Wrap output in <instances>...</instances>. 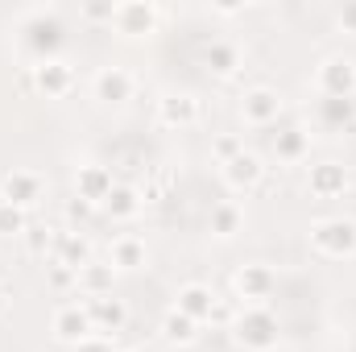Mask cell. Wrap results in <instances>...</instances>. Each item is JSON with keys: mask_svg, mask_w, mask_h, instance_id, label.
<instances>
[{"mask_svg": "<svg viewBox=\"0 0 356 352\" xmlns=\"http://www.w3.org/2000/svg\"><path fill=\"white\" fill-rule=\"evenodd\" d=\"M311 249L327 262H353L356 257V220H319L311 228Z\"/></svg>", "mask_w": 356, "mask_h": 352, "instance_id": "obj_1", "label": "cell"}, {"mask_svg": "<svg viewBox=\"0 0 356 352\" xmlns=\"http://www.w3.org/2000/svg\"><path fill=\"white\" fill-rule=\"evenodd\" d=\"M232 336L249 352H273L277 349V315L269 307H245L232 323Z\"/></svg>", "mask_w": 356, "mask_h": 352, "instance_id": "obj_2", "label": "cell"}, {"mask_svg": "<svg viewBox=\"0 0 356 352\" xmlns=\"http://www.w3.org/2000/svg\"><path fill=\"white\" fill-rule=\"evenodd\" d=\"M50 332H54V340H63V344H71V349H79L83 340H91V336H95V328H91L88 298H83V303H79V298L63 303V307L50 315Z\"/></svg>", "mask_w": 356, "mask_h": 352, "instance_id": "obj_3", "label": "cell"}, {"mask_svg": "<svg viewBox=\"0 0 356 352\" xmlns=\"http://www.w3.org/2000/svg\"><path fill=\"white\" fill-rule=\"evenodd\" d=\"M315 88L327 99H356V63L336 54V58H323L315 67Z\"/></svg>", "mask_w": 356, "mask_h": 352, "instance_id": "obj_4", "label": "cell"}, {"mask_svg": "<svg viewBox=\"0 0 356 352\" xmlns=\"http://www.w3.org/2000/svg\"><path fill=\"white\" fill-rule=\"evenodd\" d=\"M273 286H277V273L261 262H249L232 273V290H236L249 307H266L269 294H273Z\"/></svg>", "mask_w": 356, "mask_h": 352, "instance_id": "obj_5", "label": "cell"}, {"mask_svg": "<svg viewBox=\"0 0 356 352\" xmlns=\"http://www.w3.org/2000/svg\"><path fill=\"white\" fill-rule=\"evenodd\" d=\"M29 83H33V91H42L46 99H63L67 91L75 88V67H71L67 58L33 63V67H29Z\"/></svg>", "mask_w": 356, "mask_h": 352, "instance_id": "obj_6", "label": "cell"}, {"mask_svg": "<svg viewBox=\"0 0 356 352\" xmlns=\"http://www.w3.org/2000/svg\"><path fill=\"white\" fill-rule=\"evenodd\" d=\"M112 29L120 38H145V33H154L158 29V4H149V0H124V4H116Z\"/></svg>", "mask_w": 356, "mask_h": 352, "instance_id": "obj_7", "label": "cell"}, {"mask_svg": "<svg viewBox=\"0 0 356 352\" xmlns=\"http://www.w3.org/2000/svg\"><path fill=\"white\" fill-rule=\"evenodd\" d=\"M58 46H63V29L54 21V13H38L29 21V33H25V50L33 54V63H46V58H58Z\"/></svg>", "mask_w": 356, "mask_h": 352, "instance_id": "obj_8", "label": "cell"}, {"mask_svg": "<svg viewBox=\"0 0 356 352\" xmlns=\"http://www.w3.org/2000/svg\"><path fill=\"white\" fill-rule=\"evenodd\" d=\"M241 116H245V125H253V129L277 125V116H282V95L273 88H249L245 99H241Z\"/></svg>", "mask_w": 356, "mask_h": 352, "instance_id": "obj_9", "label": "cell"}, {"mask_svg": "<svg viewBox=\"0 0 356 352\" xmlns=\"http://www.w3.org/2000/svg\"><path fill=\"white\" fill-rule=\"evenodd\" d=\"M112 170L108 166H99V162H88V166H79L75 170V199H83L91 207H104V199L112 195Z\"/></svg>", "mask_w": 356, "mask_h": 352, "instance_id": "obj_10", "label": "cell"}, {"mask_svg": "<svg viewBox=\"0 0 356 352\" xmlns=\"http://www.w3.org/2000/svg\"><path fill=\"white\" fill-rule=\"evenodd\" d=\"M42 195H46V182H42L38 170H8L4 182H0V199H8L17 207H33Z\"/></svg>", "mask_w": 356, "mask_h": 352, "instance_id": "obj_11", "label": "cell"}, {"mask_svg": "<svg viewBox=\"0 0 356 352\" xmlns=\"http://www.w3.org/2000/svg\"><path fill=\"white\" fill-rule=\"evenodd\" d=\"M88 311H91V328H95L99 336H116V332L129 323V307H124V298H116V294L88 298Z\"/></svg>", "mask_w": 356, "mask_h": 352, "instance_id": "obj_12", "label": "cell"}, {"mask_svg": "<svg viewBox=\"0 0 356 352\" xmlns=\"http://www.w3.org/2000/svg\"><path fill=\"white\" fill-rule=\"evenodd\" d=\"M158 120H162L166 129H191V125L199 120V99H195L191 91H170V95H162V99H158Z\"/></svg>", "mask_w": 356, "mask_h": 352, "instance_id": "obj_13", "label": "cell"}, {"mask_svg": "<svg viewBox=\"0 0 356 352\" xmlns=\"http://www.w3.org/2000/svg\"><path fill=\"white\" fill-rule=\"evenodd\" d=\"M145 262H149V249H145L141 237H133V232L112 237V245H108V265H112L116 273H133V269H141Z\"/></svg>", "mask_w": 356, "mask_h": 352, "instance_id": "obj_14", "label": "cell"}, {"mask_svg": "<svg viewBox=\"0 0 356 352\" xmlns=\"http://www.w3.org/2000/svg\"><path fill=\"white\" fill-rule=\"evenodd\" d=\"M220 178H224V186L228 191H253L261 178H266V162L257 158V154H241V158H232L228 166H220Z\"/></svg>", "mask_w": 356, "mask_h": 352, "instance_id": "obj_15", "label": "cell"}, {"mask_svg": "<svg viewBox=\"0 0 356 352\" xmlns=\"http://www.w3.org/2000/svg\"><path fill=\"white\" fill-rule=\"evenodd\" d=\"M133 75L124 71V67H104L99 75H95V83H91V91H95V99L99 104H129L133 99Z\"/></svg>", "mask_w": 356, "mask_h": 352, "instance_id": "obj_16", "label": "cell"}, {"mask_svg": "<svg viewBox=\"0 0 356 352\" xmlns=\"http://www.w3.org/2000/svg\"><path fill=\"white\" fill-rule=\"evenodd\" d=\"M211 307H216V290L203 286V282H186L175 298V311H182V315L195 319V323H207V319H211Z\"/></svg>", "mask_w": 356, "mask_h": 352, "instance_id": "obj_17", "label": "cell"}, {"mask_svg": "<svg viewBox=\"0 0 356 352\" xmlns=\"http://www.w3.org/2000/svg\"><path fill=\"white\" fill-rule=\"evenodd\" d=\"M307 186H311L315 199H340L348 191V170L340 162H319V166H311Z\"/></svg>", "mask_w": 356, "mask_h": 352, "instance_id": "obj_18", "label": "cell"}, {"mask_svg": "<svg viewBox=\"0 0 356 352\" xmlns=\"http://www.w3.org/2000/svg\"><path fill=\"white\" fill-rule=\"evenodd\" d=\"M203 67H207L211 75H220V79L236 75V67H241V50H236V42H228V38L207 42V50H203Z\"/></svg>", "mask_w": 356, "mask_h": 352, "instance_id": "obj_19", "label": "cell"}, {"mask_svg": "<svg viewBox=\"0 0 356 352\" xmlns=\"http://www.w3.org/2000/svg\"><path fill=\"white\" fill-rule=\"evenodd\" d=\"M207 228H211V237H220V241H232V237L245 228V211H241V203H232V199H224V203H211Z\"/></svg>", "mask_w": 356, "mask_h": 352, "instance_id": "obj_20", "label": "cell"}, {"mask_svg": "<svg viewBox=\"0 0 356 352\" xmlns=\"http://www.w3.org/2000/svg\"><path fill=\"white\" fill-rule=\"evenodd\" d=\"M54 262L79 273V269H83L88 262H95V257H91V241H88V237H79V232H58V245H54Z\"/></svg>", "mask_w": 356, "mask_h": 352, "instance_id": "obj_21", "label": "cell"}, {"mask_svg": "<svg viewBox=\"0 0 356 352\" xmlns=\"http://www.w3.org/2000/svg\"><path fill=\"white\" fill-rule=\"evenodd\" d=\"M315 116H319L323 129H353L356 125V99H327V95H319Z\"/></svg>", "mask_w": 356, "mask_h": 352, "instance_id": "obj_22", "label": "cell"}, {"mask_svg": "<svg viewBox=\"0 0 356 352\" xmlns=\"http://www.w3.org/2000/svg\"><path fill=\"white\" fill-rule=\"evenodd\" d=\"M112 278H116V269L108 262H88L79 269V290L75 294H83V298H99V294H112Z\"/></svg>", "mask_w": 356, "mask_h": 352, "instance_id": "obj_23", "label": "cell"}, {"mask_svg": "<svg viewBox=\"0 0 356 352\" xmlns=\"http://www.w3.org/2000/svg\"><path fill=\"white\" fill-rule=\"evenodd\" d=\"M141 207H145L141 191H133V186H124V182H116V186H112V195L104 199V211H108L112 220H133Z\"/></svg>", "mask_w": 356, "mask_h": 352, "instance_id": "obj_24", "label": "cell"}, {"mask_svg": "<svg viewBox=\"0 0 356 352\" xmlns=\"http://www.w3.org/2000/svg\"><path fill=\"white\" fill-rule=\"evenodd\" d=\"M273 154H277L282 162H302V158L311 154V133H307V129H282V133L273 137Z\"/></svg>", "mask_w": 356, "mask_h": 352, "instance_id": "obj_25", "label": "cell"}, {"mask_svg": "<svg viewBox=\"0 0 356 352\" xmlns=\"http://www.w3.org/2000/svg\"><path fill=\"white\" fill-rule=\"evenodd\" d=\"M162 336H166V344L186 349V344H195V340H199V323H195V319H186L182 311H170V315L162 319Z\"/></svg>", "mask_w": 356, "mask_h": 352, "instance_id": "obj_26", "label": "cell"}, {"mask_svg": "<svg viewBox=\"0 0 356 352\" xmlns=\"http://www.w3.org/2000/svg\"><path fill=\"white\" fill-rule=\"evenodd\" d=\"M21 241H25V253H29V257H46V253L54 257V245H58V232H54V228H46V224H29Z\"/></svg>", "mask_w": 356, "mask_h": 352, "instance_id": "obj_27", "label": "cell"}, {"mask_svg": "<svg viewBox=\"0 0 356 352\" xmlns=\"http://www.w3.org/2000/svg\"><path fill=\"white\" fill-rule=\"evenodd\" d=\"M25 228H29L25 207H17V203L0 199V237H25Z\"/></svg>", "mask_w": 356, "mask_h": 352, "instance_id": "obj_28", "label": "cell"}, {"mask_svg": "<svg viewBox=\"0 0 356 352\" xmlns=\"http://www.w3.org/2000/svg\"><path fill=\"white\" fill-rule=\"evenodd\" d=\"M245 154V141L236 137V133H220L216 141H211V158H216V166H228L232 158H241Z\"/></svg>", "mask_w": 356, "mask_h": 352, "instance_id": "obj_29", "label": "cell"}, {"mask_svg": "<svg viewBox=\"0 0 356 352\" xmlns=\"http://www.w3.org/2000/svg\"><path fill=\"white\" fill-rule=\"evenodd\" d=\"M50 286H54V290H79V273L54 262L50 265Z\"/></svg>", "mask_w": 356, "mask_h": 352, "instance_id": "obj_30", "label": "cell"}, {"mask_svg": "<svg viewBox=\"0 0 356 352\" xmlns=\"http://www.w3.org/2000/svg\"><path fill=\"white\" fill-rule=\"evenodd\" d=\"M112 13H116V4H112V0H95V4H83V21H108V25H112Z\"/></svg>", "mask_w": 356, "mask_h": 352, "instance_id": "obj_31", "label": "cell"}, {"mask_svg": "<svg viewBox=\"0 0 356 352\" xmlns=\"http://www.w3.org/2000/svg\"><path fill=\"white\" fill-rule=\"evenodd\" d=\"M211 323H236V311H232V303L216 298V307H211Z\"/></svg>", "mask_w": 356, "mask_h": 352, "instance_id": "obj_32", "label": "cell"}, {"mask_svg": "<svg viewBox=\"0 0 356 352\" xmlns=\"http://www.w3.org/2000/svg\"><path fill=\"white\" fill-rule=\"evenodd\" d=\"M75 352H116V349H112V336H99V332H95V336H91V340H83Z\"/></svg>", "mask_w": 356, "mask_h": 352, "instance_id": "obj_33", "label": "cell"}, {"mask_svg": "<svg viewBox=\"0 0 356 352\" xmlns=\"http://www.w3.org/2000/svg\"><path fill=\"white\" fill-rule=\"evenodd\" d=\"M336 21H340V29H344V33H356V4H344Z\"/></svg>", "mask_w": 356, "mask_h": 352, "instance_id": "obj_34", "label": "cell"}, {"mask_svg": "<svg viewBox=\"0 0 356 352\" xmlns=\"http://www.w3.org/2000/svg\"><path fill=\"white\" fill-rule=\"evenodd\" d=\"M75 220H83V216H91V203H83V199H71V207H67Z\"/></svg>", "mask_w": 356, "mask_h": 352, "instance_id": "obj_35", "label": "cell"}, {"mask_svg": "<svg viewBox=\"0 0 356 352\" xmlns=\"http://www.w3.org/2000/svg\"><path fill=\"white\" fill-rule=\"evenodd\" d=\"M8 307H13V290L0 286V315H8Z\"/></svg>", "mask_w": 356, "mask_h": 352, "instance_id": "obj_36", "label": "cell"}]
</instances>
